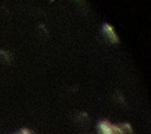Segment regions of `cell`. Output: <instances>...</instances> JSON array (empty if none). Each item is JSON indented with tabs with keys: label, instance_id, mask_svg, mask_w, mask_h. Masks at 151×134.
<instances>
[{
	"label": "cell",
	"instance_id": "cell-1",
	"mask_svg": "<svg viewBox=\"0 0 151 134\" xmlns=\"http://www.w3.org/2000/svg\"><path fill=\"white\" fill-rule=\"evenodd\" d=\"M103 32L105 34V36L112 42V43H118L119 42V38H118V34L116 32V29L107 22H105L103 25Z\"/></svg>",
	"mask_w": 151,
	"mask_h": 134
},
{
	"label": "cell",
	"instance_id": "cell-2",
	"mask_svg": "<svg viewBox=\"0 0 151 134\" xmlns=\"http://www.w3.org/2000/svg\"><path fill=\"white\" fill-rule=\"evenodd\" d=\"M100 134H112V123L107 120H101L98 125Z\"/></svg>",
	"mask_w": 151,
	"mask_h": 134
},
{
	"label": "cell",
	"instance_id": "cell-4",
	"mask_svg": "<svg viewBox=\"0 0 151 134\" xmlns=\"http://www.w3.org/2000/svg\"><path fill=\"white\" fill-rule=\"evenodd\" d=\"M112 134H124L119 125H112Z\"/></svg>",
	"mask_w": 151,
	"mask_h": 134
},
{
	"label": "cell",
	"instance_id": "cell-5",
	"mask_svg": "<svg viewBox=\"0 0 151 134\" xmlns=\"http://www.w3.org/2000/svg\"><path fill=\"white\" fill-rule=\"evenodd\" d=\"M0 55H1V56H4L7 61H9V55L7 54V52H5V51H0Z\"/></svg>",
	"mask_w": 151,
	"mask_h": 134
},
{
	"label": "cell",
	"instance_id": "cell-3",
	"mask_svg": "<svg viewBox=\"0 0 151 134\" xmlns=\"http://www.w3.org/2000/svg\"><path fill=\"white\" fill-rule=\"evenodd\" d=\"M119 126H120V128L123 129L124 134H133V130H132V127H131L130 123L124 122V123H120Z\"/></svg>",
	"mask_w": 151,
	"mask_h": 134
}]
</instances>
